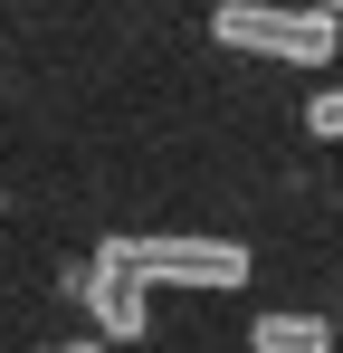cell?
I'll return each instance as SVG.
<instances>
[{
    "mask_svg": "<svg viewBox=\"0 0 343 353\" xmlns=\"http://www.w3.org/2000/svg\"><path fill=\"white\" fill-rule=\"evenodd\" d=\"M210 39L238 58H286V67H334L343 19H324L315 0H220L210 10Z\"/></svg>",
    "mask_w": 343,
    "mask_h": 353,
    "instance_id": "6da1fadb",
    "label": "cell"
},
{
    "mask_svg": "<svg viewBox=\"0 0 343 353\" xmlns=\"http://www.w3.org/2000/svg\"><path fill=\"white\" fill-rule=\"evenodd\" d=\"M114 268H134L143 287H248V248L238 239H200V230H143V239H105Z\"/></svg>",
    "mask_w": 343,
    "mask_h": 353,
    "instance_id": "7a4b0ae2",
    "label": "cell"
},
{
    "mask_svg": "<svg viewBox=\"0 0 343 353\" xmlns=\"http://www.w3.org/2000/svg\"><path fill=\"white\" fill-rule=\"evenodd\" d=\"M67 287L86 296V315H96V334H114V344H134V334H153V305H143V277H134V268H114L105 248H96V258H86V268H67Z\"/></svg>",
    "mask_w": 343,
    "mask_h": 353,
    "instance_id": "3957f363",
    "label": "cell"
},
{
    "mask_svg": "<svg viewBox=\"0 0 343 353\" xmlns=\"http://www.w3.org/2000/svg\"><path fill=\"white\" fill-rule=\"evenodd\" d=\"M248 344L258 353H334V325H324V315H258Z\"/></svg>",
    "mask_w": 343,
    "mask_h": 353,
    "instance_id": "277c9868",
    "label": "cell"
},
{
    "mask_svg": "<svg viewBox=\"0 0 343 353\" xmlns=\"http://www.w3.org/2000/svg\"><path fill=\"white\" fill-rule=\"evenodd\" d=\"M305 134H324V143H343V86H334V96H315V105H305Z\"/></svg>",
    "mask_w": 343,
    "mask_h": 353,
    "instance_id": "5b68a950",
    "label": "cell"
},
{
    "mask_svg": "<svg viewBox=\"0 0 343 353\" xmlns=\"http://www.w3.org/2000/svg\"><path fill=\"white\" fill-rule=\"evenodd\" d=\"M48 353H105V334H76V344H48Z\"/></svg>",
    "mask_w": 343,
    "mask_h": 353,
    "instance_id": "8992f818",
    "label": "cell"
},
{
    "mask_svg": "<svg viewBox=\"0 0 343 353\" xmlns=\"http://www.w3.org/2000/svg\"><path fill=\"white\" fill-rule=\"evenodd\" d=\"M315 10H324V19H343V0H315Z\"/></svg>",
    "mask_w": 343,
    "mask_h": 353,
    "instance_id": "52a82bcc",
    "label": "cell"
}]
</instances>
